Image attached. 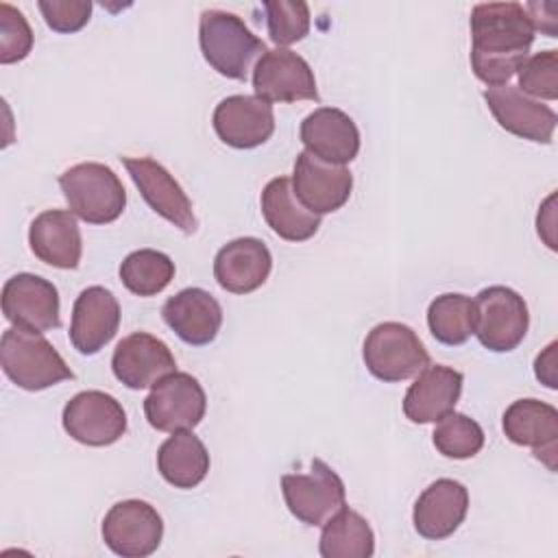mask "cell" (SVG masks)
I'll return each instance as SVG.
<instances>
[{
  "label": "cell",
  "mask_w": 558,
  "mask_h": 558,
  "mask_svg": "<svg viewBox=\"0 0 558 558\" xmlns=\"http://www.w3.org/2000/svg\"><path fill=\"white\" fill-rule=\"evenodd\" d=\"M272 270V255L259 238H235L214 257V277L231 294H248L262 288Z\"/></svg>",
  "instance_id": "cell-24"
},
{
  "label": "cell",
  "mask_w": 558,
  "mask_h": 558,
  "mask_svg": "<svg viewBox=\"0 0 558 558\" xmlns=\"http://www.w3.org/2000/svg\"><path fill=\"white\" fill-rule=\"evenodd\" d=\"M534 28L519 2H480L471 11V68L488 87L506 85L527 59Z\"/></svg>",
  "instance_id": "cell-1"
},
{
  "label": "cell",
  "mask_w": 558,
  "mask_h": 558,
  "mask_svg": "<svg viewBox=\"0 0 558 558\" xmlns=\"http://www.w3.org/2000/svg\"><path fill=\"white\" fill-rule=\"evenodd\" d=\"M37 7L54 33H76L92 17V2L87 0H39Z\"/></svg>",
  "instance_id": "cell-35"
},
{
  "label": "cell",
  "mask_w": 558,
  "mask_h": 558,
  "mask_svg": "<svg viewBox=\"0 0 558 558\" xmlns=\"http://www.w3.org/2000/svg\"><path fill=\"white\" fill-rule=\"evenodd\" d=\"M157 471L174 488L198 486L209 471V453L192 429L172 432L157 451Z\"/></svg>",
  "instance_id": "cell-27"
},
{
  "label": "cell",
  "mask_w": 558,
  "mask_h": 558,
  "mask_svg": "<svg viewBox=\"0 0 558 558\" xmlns=\"http://www.w3.org/2000/svg\"><path fill=\"white\" fill-rule=\"evenodd\" d=\"M281 490L292 517L314 527L331 519L347 499L344 482L320 458L312 460L307 473H286Z\"/></svg>",
  "instance_id": "cell-7"
},
{
  "label": "cell",
  "mask_w": 558,
  "mask_h": 558,
  "mask_svg": "<svg viewBox=\"0 0 558 558\" xmlns=\"http://www.w3.org/2000/svg\"><path fill=\"white\" fill-rule=\"evenodd\" d=\"M135 187L148 207L181 229L185 235L196 233L198 220L192 209V201L179 185V181L153 157H120Z\"/></svg>",
  "instance_id": "cell-11"
},
{
  "label": "cell",
  "mask_w": 558,
  "mask_h": 558,
  "mask_svg": "<svg viewBox=\"0 0 558 558\" xmlns=\"http://www.w3.org/2000/svg\"><path fill=\"white\" fill-rule=\"evenodd\" d=\"M466 510V486L458 480L440 477L418 495L412 510V523L423 538L442 541L449 538L462 525Z\"/></svg>",
  "instance_id": "cell-21"
},
{
  "label": "cell",
  "mask_w": 558,
  "mask_h": 558,
  "mask_svg": "<svg viewBox=\"0 0 558 558\" xmlns=\"http://www.w3.org/2000/svg\"><path fill=\"white\" fill-rule=\"evenodd\" d=\"M70 211L87 225H109L126 207V192L118 174L98 161H83L59 177Z\"/></svg>",
  "instance_id": "cell-4"
},
{
  "label": "cell",
  "mask_w": 558,
  "mask_h": 558,
  "mask_svg": "<svg viewBox=\"0 0 558 558\" xmlns=\"http://www.w3.org/2000/svg\"><path fill=\"white\" fill-rule=\"evenodd\" d=\"M218 140L231 148L248 150L270 140L275 131L272 105L246 94L222 98L211 116Z\"/></svg>",
  "instance_id": "cell-17"
},
{
  "label": "cell",
  "mask_w": 558,
  "mask_h": 558,
  "mask_svg": "<svg viewBox=\"0 0 558 558\" xmlns=\"http://www.w3.org/2000/svg\"><path fill=\"white\" fill-rule=\"evenodd\" d=\"M475 336L480 344L495 353L517 349L530 327V312L523 296L508 286H488L477 292Z\"/></svg>",
  "instance_id": "cell-6"
},
{
  "label": "cell",
  "mask_w": 558,
  "mask_h": 558,
  "mask_svg": "<svg viewBox=\"0 0 558 558\" xmlns=\"http://www.w3.org/2000/svg\"><path fill=\"white\" fill-rule=\"evenodd\" d=\"M432 440L440 456L451 460H469L482 451L484 429L475 418L462 412H449L436 421Z\"/></svg>",
  "instance_id": "cell-31"
},
{
  "label": "cell",
  "mask_w": 558,
  "mask_h": 558,
  "mask_svg": "<svg viewBox=\"0 0 558 558\" xmlns=\"http://www.w3.org/2000/svg\"><path fill=\"white\" fill-rule=\"evenodd\" d=\"M427 327L440 344H464L475 331L473 299L460 292H447L436 296L427 307Z\"/></svg>",
  "instance_id": "cell-29"
},
{
  "label": "cell",
  "mask_w": 558,
  "mask_h": 558,
  "mask_svg": "<svg viewBox=\"0 0 558 558\" xmlns=\"http://www.w3.org/2000/svg\"><path fill=\"white\" fill-rule=\"evenodd\" d=\"M111 371L126 388L144 390L174 373L177 360L161 338L146 331H135L124 336L113 349Z\"/></svg>",
  "instance_id": "cell-16"
},
{
  "label": "cell",
  "mask_w": 558,
  "mask_h": 558,
  "mask_svg": "<svg viewBox=\"0 0 558 558\" xmlns=\"http://www.w3.org/2000/svg\"><path fill=\"white\" fill-rule=\"evenodd\" d=\"M504 434L519 447H530L534 458L543 460L551 471L558 456V410L541 399L512 401L501 418Z\"/></svg>",
  "instance_id": "cell-18"
},
{
  "label": "cell",
  "mask_w": 558,
  "mask_h": 558,
  "mask_svg": "<svg viewBox=\"0 0 558 558\" xmlns=\"http://www.w3.org/2000/svg\"><path fill=\"white\" fill-rule=\"evenodd\" d=\"M59 307L54 283L39 275L17 272L2 288V314L13 327L41 333L57 329L61 325Z\"/></svg>",
  "instance_id": "cell-14"
},
{
  "label": "cell",
  "mask_w": 558,
  "mask_h": 558,
  "mask_svg": "<svg viewBox=\"0 0 558 558\" xmlns=\"http://www.w3.org/2000/svg\"><path fill=\"white\" fill-rule=\"evenodd\" d=\"M28 244L33 255L52 268H78L83 238L76 216L68 209L41 211L28 227Z\"/></svg>",
  "instance_id": "cell-25"
},
{
  "label": "cell",
  "mask_w": 558,
  "mask_h": 558,
  "mask_svg": "<svg viewBox=\"0 0 558 558\" xmlns=\"http://www.w3.org/2000/svg\"><path fill=\"white\" fill-rule=\"evenodd\" d=\"M554 366H556V342H551L534 362V373L547 388H556V368Z\"/></svg>",
  "instance_id": "cell-36"
},
{
  "label": "cell",
  "mask_w": 558,
  "mask_h": 558,
  "mask_svg": "<svg viewBox=\"0 0 558 558\" xmlns=\"http://www.w3.org/2000/svg\"><path fill=\"white\" fill-rule=\"evenodd\" d=\"M464 375L445 364L425 366L403 397V414L416 425L440 421L453 412L462 395Z\"/></svg>",
  "instance_id": "cell-22"
},
{
  "label": "cell",
  "mask_w": 558,
  "mask_h": 558,
  "mask_svg": "<svg viewBox=\"0 0 558 558\" xmlns=\"http://www.w3.org/2000/svg\"><path fill=\"white\" fill-rule=\"evenodd\" d=\"M318 551L323 558H371L375 554V534L368 521L342 506L323 523Z\"/></svg>",
  "instance_id": "cell-28"
},
{
  "label": "cell",
  "mask_w": 558,
  "mask_h": 558,
  "mask_svg": "<svg viewBox=\"0 0 558 558\" xmlns=\"http://www.w3.org/2000/svg\"><path fill=\"white\" fill-rule=\"evenodd\" d=\"M122 286L137 296H155L174 279V262L155 248L129 253L120 264Z\"/></svg>",
  "instance_id": "cell-30"
},
{
  "label": "cell",
  "mask_w": 558,
  "mask_h": 558,
  "mask_svg": "<svg viewBox=\"0 0 558 558\" xmlns=\"http://www.w3.org/2000/svg\"><path fill=\"white\" fill-rule=\"evenodd\" d=\"M161 318L185 344L205 347L222 327V307L207 290L183 288L163 303Z\"/></svg>",
  "instance_id": "cell-23"
},
{
  "label": "cell",
  "mask_w": 558,
  "mask_h": 558,
  "mask_svg": "<svg viewBox=\"0 0 558 558\" xmlns=\"http://www.w3.org/2000/svg\"><path fill=\"white\" fill-rule=\"evenodd\" d=\"M255 96L266 102H296L318 100L316 78L310 63L288 50H266L253 68Z\"/></svg>",
  "instance_id": "cell-12"
},
{
  "label": "cell",
  "mask_w": 558,
  "mask_h": 558,
  "mask_svg": "<svg viewBox=\"0 0 558 558\" xmlns=\"http://www.w3.org/2000/svg\"><path fill=\"white\" fill-rule=\"evenodd\" d=\"M362 357L368 373L386 384L410 379L429 366V353L416 331L397 320L379 323L368 331Z\"/></svg>",
  "instance_id": "cell-5"
},
{
  "label": "cell",
  "mask_w": 558,
  "mask_h": 558,
  "mask_svg": "<svg viewBox=\"0 0 558 558\" xmlns=\"http://www.w3.org/2000/svg\"><path fill=\"white\" fill-rule=\"evenodd\" d=\"M290 181L301 205L318 216L338 211L353 190V174L347 166L320 161L307 150L296 155Z\"/></svg>",
  "instance_id": "cell-15"
},
{
  "label": "cell",
  "mask_w": 558,
  "mask_h": 558,
  "mask_svg": "<svg viewBox=\"0 0 558 558\" xmlns=\"http://www.w3.org/2000/svg\"><path fill=\"white\" fill-rule=\"evenodd\" d=\"M207 410V397L203 386L190 373L174 371L157 381L150 395L144 399V414L150 427L157 432L194 429Z\"/></svg>",
  "instance_id": "cell-8"
},
{
  "label": "cell",
  "mask_w": 558,
  "mask_h": 558,
  "mask_svg": "<svg viewBox=\"0 0 558 558\" xmlns=\"http://www.w3.org/2000/svg\"><path fill=\"white\" fill-rule=\"evenodd\" d=\"M198 44L205 61L233 81H246L266 52L264 41L251 33L244 20L220 9H205L198 20Z\"/></svg>",
  "instance_id": "cell-2"
},
{
  "label": "cell",
  "mask_w": 558,
  "mask_h": 558,
  "mask_svg": "<svg viewBox=\"0 0 558 558\" xmlns=\"http://www.w3.org/2000/svg\"><path fill=\"white\" fill-rule=\"evenodd\" d=\"M0 366L17 388L31 392L74 379L72 368L44 333L24 327H9L2 331Z\"/></svg>",
  "instance_id": "cell-3"
},
{
  "label": "cell",
  "mask_w": 558,
  "mask_h": 558,
  "mask_svg": "<svg viewBox=\"0 0 558 558\" xmlns=\"http://www.w3.org/2000/svg\"><path fill=\"white\" fill-rule=\"evenodd\" d=\"M105 545L122 558H146L163 538V519L142 499H124L109 508L102 519Z\"/></svg>",
  "instance_id": "cell-9"
},
{
  "label": "cell",
  "mask_w": 558,
  "mask_h": 558,
  "mask_svg": "<svg viewBox=\"0 0 558 558\" xmlns=\"http://www.w3.org/2000/svg\"><path fill=\"white\" fill-rule=\"evenodd\" d=\"M519 89L532 98H558V50H543L527 57L519 70Z\"/></svg>",
  "instance_id": "cell-33"
},
{
  "label": "cell",
  "mask_w": 558,
  "mask_h": 558,
  "mask_svg": "<svg viewBox=\"0 0 558 558\" xmlns=\"http://www.w3.org/2000/svg\"><path fill=\"white\" fill-rule=\"evenodd\" d=\"M301 142L320 161L344 166L360 153V131L349 113L336 107H318L301 122Z\"/></svg>",
  "instance_id": "cell-20"
},
{
  "label": "cell",
  "mask_w": 558,
  "mask_h": 558,
  "mask_svg": "<svg viewBox=\"0 0 558 558\" xmlns=\"http://www.w3.org/2000/svg\"><path fill=\"white\" fill-rule=\"evenodd\" d=\"M259 203L264 220L281 240L305 242L320 227V216L312 214L307 207L301 205L288 177L270 179L262 190Z\"/></svg>",
  "instance_id": "cell-26"
},
{
  "label": "cell",
  "mask_w": 558,
  "mask_h": 558,
  "mask_svg": "<svg viewBox=\"0 0 558 558\" xmlns=\"http://www.w3.org/2000/svg\"><path fill=\"white\" fill-rule=\"evenodd\" d=\"M33 31L24 13L9 2H0V63H15L28 57Z\"/></svg>",
  "instance_id": "cell-34"
},
{
  "label": "cell",
  "mask_w": 558,
  "mask_h": 558,
  "mask_svg": "<svg viewBox=\"0 0 558 558\" xmlns=\"http://www.w3.org/2000/svg\"><path fill=\"white\" fill-rule=\"evenodd\" d=\"M484 100L501 129L536 144H549L558 124V116L549 105L523 94L517 85L486 87Z\"/></svg>",
  "instance_id": "cell-13"
},
{
  "label": "cell",
  "mask_w": 558,
  "mask_h": 558,
  "mask_svg": "<svg viewBox=\"0 0 558 558\" xmlns=\"http://www.w3.org/2000/svg\"><path fill=\"white\" fill-rule=\"evenodd\" d=\"M70 438L87 447H109L126 432V412L122 403L102 390H83L74 395L61 414Z\"/></svg>",
  "instance_id": "cell-10"
},
{
  "label": "cell",
  "mask_w": 558,
  "mask_h": 558,
  "mask_svg": "<svg viewBox=\"0 0 558 558\" xmlns=\"http://www.w3.org/2000/svg\"><path fill=\"white\" fill-rule=\"evenodd\" d=\"M120 303L102 286L85 288L72 307L70 342L81 355H94L109 344L120 327Z\"/></svg>",
  "instance_id": "cell-19"
},
{
  "label": "cell",
  "mask_w": 558,
  "mask_h": 558,
  "mask_svg": "<svg viewBox=\"0 0 558 558\" xmlns=\"http://www.w3.org/2000/svg\"><path fill=\"white\" fill-rule=\"evenodd\" d=\"M268 35L277 46L301 41L310 33V7L303 0H266Z\"/></svg>",
  "instance_id": "cell-32"
}]
</instances>
